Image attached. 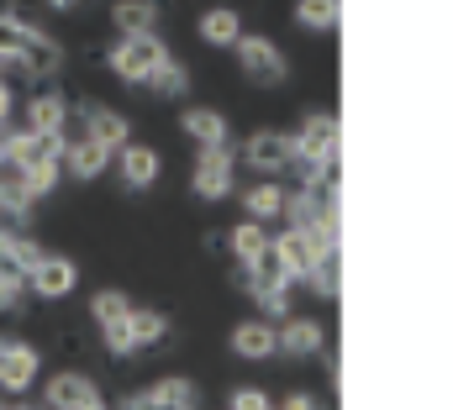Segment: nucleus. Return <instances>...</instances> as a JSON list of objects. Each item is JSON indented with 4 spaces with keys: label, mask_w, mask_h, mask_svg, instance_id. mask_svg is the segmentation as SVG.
I'll use <instances>...</instances> for the list:
<instances>
[{
    "label": "nucleus",
    "mask_w": 453,
    "mask_h": 410,
    "mask_svg": "<svg viewBox=\"0 0 453 410\" xmlns=\"http://www.w3.org/2000/svg\"><path fill=\"white\" fill-rule=\"evenodd\" d=\"M5 132H11V126H5V121H0V158H5Z\"/></svg>",
    "instance_id": "35"
},
{
    "label": "nucleus",
    "mask_w": 453,
    "mask_h": 410,
    "mask_svg": "<svg viewBox=\"0 0 453 410\" xmlns=\"http://www.w3.org/2000/svg\"><path fill=\"white\" fill-rule=\"evenodd\" d=\"M180 126H185V137L201 142V148H211V142H226V137H232V132H226V116L222 110H211V105H190V110L180 116Z\"/></svg>",
    "instance_id": "17"
},
{
    "label": "nucleus",
    "mask_w": 453,
    "mask_h": 410,
    "mask_svg": "<svg viewBox=\"0 0 453 410\" xmlns=\"http://www.w3.org/2000/svg\"><path fill=\"white\" fill-rule=\"evenodd\" d=\"M232 353H237V358H274V353H280L274 321H242V326L232 331Z\"/></svg>",
    "instance_id": "14"
},
{
    "label": "nucleus",
    "mask_w": 453,
    "mask_h": 410,
    "mask_svg": "<svg viewBox=\"0 0 453 410\" xmlns=\"http://www.w3.org/2000/svg\"><path fill=\"white\" fill-rule=\"evenodd\" d=\"M48 5H58V11H69V5H74V0H48Z\"/></svg>",
    "instance_id": "36"
},
{
    "label": "nucleus",
    "mask_w": 453,
    "mask_h": 410,
    "mask_svg": "<svg viewBox=\"0 0 453 410\" xmlns=\"http://www.w3.org/2000/svg\"><path fill=\"white\" fill-rule=\"evenodd\" d=\"M280 210H285V185H248L242 190V216H253V221H280Z\"/></svg>",
    "instance_id": "21"
},
{
    "label": "nucleus",
    "mask_w": 453,
    "mask_h": 410,
    "mask_svg": "<svg viewBox=\"0 0 453 410\" xmlns=\"http://www.w3.org/2000/svg\"><path fill=\"white\" fill-rule=\"evenodd\" d=\"M80 126H85V137H96V142H106V148H121V142L132 137L127 116L111 110V105H85V110H80Z\"/></svg>",
    "instance_id": "12"
},
{
    "label": "nucleus",
    "mask_w": 453,
    "mask_h": 410,
    "mask_svg": "<svg viewBox=\"0 0 453 410\" xmlns=\"http://www.w3.org/2000/svg\"><path fill=\"white\" fill-rule=\"evenodd\" d=\"M280 410H317V400H311V395H290Z\"/></svg>",
    "instance_id": "34"
},
{
    "label": "nucleus",
    "mask_w": 453,
    "mask_h": 410,
    "mask_svg": "<svg viewBox=\"0 0 453 410\" xmlns=\"http://www.w3.org/2000/svg\"><path fill=\"white\" fill-rule=\"evenodd\" d=\"M153 21H158L153 0H116V5H111L116 37H137V32H153Z\"/></svg>",
    "instance_id": "19"
},
{
    "label": "nucleus",
    "mask_w": 453,
    "mask_h": 410,
    "mask_svg": "<svg viewBox=\"0 0 453 410\" xmlns=\"http://www.w3.org/2000/svg\"><path fill=\"white\" fill-rule=\"evenodd\" d=\"M90 315H96V321H116V315H127V295H121V290H101V295L90 300Z\"/></svg>",
    "instance_id": "30"
},
{
    "label": "nucleus",
    "mask_w": 453,
    "mask_h": 410,
    "mask_svg": "<svg viewBox=\"0 0 453 410\" xmlns=\"http://www.w3.org/2000/svg\"><path fill=\"white\" fill-rule=\"evenodd\" d=\"M0 11H16V0H0Z\"/></svg>",
    "instance_id": "38"
},
{
    "label": "nucleus",
    "mask_w": 453,
    "mask_h": 410,
    "mask_svg": "<svg viewBox=\"0 0 453 410\" xmlns=\"http://www.w3.org/2000/svg\"><path fill=\"white\" fill-rule=\"evenodd\" d=\"M37 368H42V353L32 342H0V390L5 395H21L37 384Z\"/></svg>",
    "instance_id": "8"
},
{
    "label": "nucleus",
    "mask_w": 453,
    "mask_h": 410,
    "mask_svg": "<svg viewBox=\"0 0 453 410\" xmlns=\"http://www.w3.org/2000/svg\"><path fill=\"white\" fill-rule=\"evenodd\" d=\"M269 247L280 253V263H285L290 285H296V279H306V269H311V263H317V258L327 253V247H322V242H317L311 232H301V226H285L280 237H269Z\"/></svg>",
    "instance_id": "9"
},
{
    "label": "nucleus",
    "mask_w": 453,
    "mask_h": 410,
    "mask_svg": "<svg viewBox=\"0 0 453 410\" xmlns=\"http://www.w3.org/2000/svg\"><path fill=\"white\" fill-rule=\"evenodd\" d=\"M32 21L21 16V11H0V58H16L27 42H32Z\"/></svg>",
    "instance_id": "24"
},
{
    "label": "nucleus",
    "mask_w": 453,
    "mask_h": 410,
    "mask_svg": "<svg viewBox=\"0 0 453 410\" xmlns=\"http://www.w3.org/2000/svg\"><path fill=\"white\" fill-rule=\"evenodd\" d=\"M237 64H242V80L258 85V90H280L290 80V58L269 42V37H237Z\"/></svg>",
    "instance_id": "3"
},
{
    "label": "nucleus",
    "mask_w": 453,
    "mask_h": 410,
    "mask_svg": "<svg viewBox=\"0 0 453 410\" xmlns=\"http://www.w3.org/2000/svg\"><path fill=\"white\" fill-rule=\"evenodd\" d=\"M127 410H174V406H169L158 390H142V395H132V400H127Z\"/></svg>",
    "instance_id": "32"
},
{
    "label": "nucleus",
    "mask_w": 453,
    "mask_h": 410,
    "mask_svg": "<svg viewBox=\"0 0 453 410\" xmlns=\"http://www.w3.org/2000/svg\"><path fill=\"white\" fill-rule=\"evenodd\" d=\"M190 190H196L201 201H226V195L237 190V148H232V137L201 148L196 174H190Z\"/></svg>",
    "instance_id": "2"
},
{
    "label": "nucleus",
    "mask_w": 453,
    "mask_h": 410,
    "mask_svg": "<svg viewBox=\"0 0 453 410\" xmlns=\"http://www.w3.org/2000/svg\"><path fill=\"white\" fill-rule=\"evenodd\" d=\"M153 390H158L174 410H196V384H190V379H158Z\"/></svg>",
    "instance_id": "29"
},
{
    "label": "nucleus",
    "mask_w": 453,
    "mask_h": 410,
    "mask_svg": "<svg viewBox=\"0 0 453 410\" xmlns=\"http://www.w3.org/2000/svg\"><path fill=\"white\" fill-rule=\"evenodd\" d=\"M74 285H80V263H74V258H58V253H42L37 269L27 274V290H32L37 300H64Z\"/></svg>",
    "instance_id": "6"
},
{
    "label": "nucleus",
    "mask_w": 453,
    "mask_h": 410,
    "mask_svg": "<svg viewBox=\"0 0 453 410\" xmlns=\"http://www.w3.org/2000/svg\"><path fill=\"white\" fill-rule=\"evenodd\" d=\"M27 174V190H32V201H42V195H53L58 190V174H64V163H32V169H21Z\"/></svg>",
    "instance_id": "26"
},
{
    "label": "nucleus",
    "mask_w": 453,
    "mask_h": 410,
    "mask_svg": "<svg viewBox=\"0 0 453 410\" xmlns=\"http://www.w3.org/2000/svg\"><path fill=\"white\" fill-rule=\"evenodd\" d=\"M253 300L264 310V321H285V315H290V285H269V290H258Z\"/></svg>",
    "instance_id": "28"
},
{
    "label": "nucleus",
    "mask_w": 453,
    "mask_h": 410,
    "mask_svg": "<svg viewBox=\"0 0 453 410\" xmlns=\"http://www.w3.org/2000/svg\"><path fill=\"white\" fill-rule=\"evenodd\" d=\"M90 400H101V395L85 374H53L48 379V410H85Z\"/></svg>",
    "instance_id": "13"
},
{
    "label": "nucleus",
    "mask_w": 453,
    "mask_h": 410,
    "mask_svg": "<svg viewBox=\"0 0 453 410\" xmlns=\"http://www.w3.org/2000/svg\"><path fill=\"white\" fill-rule=\"evenodd\" d=\"M274 337H280V353H290V358H311L327 342V331L317 321H290V315H285V326H274Z\"/></svg>",
    "instance_id": "15"
},
{
    "label": "nucleus",
    "mask_w": 453,
    "mask_h": 410,
    "mask_svg": "<svg viewBox=\"0 0 453 410\" xmlns=\"http://www.w3.org/2000/svg\"><path fill=\"white\" fill-rule=\"evenodd\" d=\"M237 158H242L253 174L274 179V174H285V169H290V158H296V142H290V132H253V137L237 148Z\"/></svg>",
    "instance_id": "5"
},
{
    "label": "nucleus",
    "mask_w": 453,
    "mask_h": 410,
    "mask_svg": "<svg viewBox=\"0 0 453 410\" xmlns=\"http://www.w3.org/2000/svg\"><path fill=\"white\" fill-rule=\"evenodd\" d=\"M21 295H27L21 285H11V279H0V310H16V306H21Z\"/></svg>",
    "instance_id": "33"
},
{
    "label": "nucleus",
    "mask_w": 453,
    "mask_h": 410,
    "mask_svg": "<svg viewBox=\"0 0 453 410\" xmlns=\"http://www.w3.org/2000/svg\"><path fill=\"white\" fill-rule=\"evenodd\" d=\"M142 90H153L158 101H185V90H190V69H185L174 53H169V58H164V64H158V69L142 80Z\"/></svg>",
    "instance_id": "18"
},
{
    "label": "nucleus",
    "mask_w": 453,
    "mask_h": 410,
    "mask_svg": "<svg viewBox=\"0 0 453 410\" xmlns=\"http://www.w3.org/2000/svg\"><path fill=\"white\" fill-rule=\"evenodd\" d=\"M290 142H296V158L322 163L327 174H338V158H342V126H338V116H327V110L306 116V121H301V132H296Z\"/></svg>",
    "instance_id": "4"
},
{
    "label": "nucleus",
    "mask_w": 453,
    "mask_h": 410,
    "mask_svg": "<svg viewBox=\"0 0 453 410\" xmlns=\"http://www.w3.org/2000/svg\"><path fill=\"white\" fill-rule=\"evenodd\" d=\"M296 16H301V27H311V32H338L342 0H296Z\"/></svg>",
    "instance_id": "22"
},
{
    "label": "nucleus",
    "mask_w": 453,
    "mask_h": 410,
    "mask_svg": "<svg viewBox=\"0 0 453 410\" xmlns=\"http://www.w3.org/2000/svg\"><path fill=\"white\" fill-rule=\"evenodd\" d=\"M111 158H116V148L96 142V137H85V132L64 142V174H69V179H80V185L101 179V174L111 169Z\"/></svg>",
    "instance_id": "7"
},
{
    "label": "nucleus",
    "mask_w": 453,
    "mask_h": 410,
    "mask_svg": "<svg viewBox=\"0 0 453 410\" xmlns=\"http://www.w3.org/2000/svg\"><path fill=\"white\" fill-rule=\"evenodd\" d=\"M127 331H132V342H137V347H148V342H164L169 321H164V310H137V306H127Z\"/></svg>",
    "instance_id": "25"
},
{
    "label": "nucleus",
    "mask_w": 453,
    "mask_h": 410,
    "mask_svg": "<svg viewBox=\"0 0 453 410\" xmlns=\"http://www.w3.org/2000/svg\"><path fill=\"white\" fill-rule=\"evenodd\" d=\"M164 58H169V42L158 32H137V37H116V48L106 53V69L127 85H142Z\"/></svg>",
    "instance_id": "1"
},
{
    "label": "nucleus",
    "mask_w": 453,
    "mask_h": 410,
    "mask_svg": "<svg viewBox=\"0 0 453 410\" xmlns=\"http://www.w3.org/2000/svg\"><path fill=\"white\" fill-rule=\"evenodd\" d=\"M232 410H274L264 390H232Z\"/></svg>",
    "instance_id": "31"
},
{
    "label": "nucleus",
    "mask_w": 453,
    "mask_h": 410,
    "mask_svg": "<svg viewBox=\"0 0 453 410\" xmlns=\"http://www.w3.org/2000/svg\"><path fill=\"white\" fill-rule=\"evenodd\" d=\"M85 410H106V400H90V406H85Z\"/></svg>",
    "instance_id": "37"
},
{
    "label": "nucleus",
    "mask_w": 453,
    "mask_h": 410,
    "mask_svg": "<svg viewBox=\"0 0 453 410\" xmlns=\"http://www.w3.org/2000/svg\"><path fill=\"white\" fill-rule=\"evenodd\" d=\"M69 121H74V110L58 90H37L32 101H21V126H32V132H64L69 137Z\"/></svg>",
    "instance_id": "11"
},
{
    "label": "nucleus",
    "mask_w": 453,
    "mask_h": 410,
    "mask_svg": "<svg viewBox=\"0 0 453 410\" xmlns=\"http://www.w3.org/2000/svg\"><path fill=\"white\" fill-rule=\"evenodd\" d=\"M196 32H201L206 48H237V37H242V16H237L232 5H217V11H206V16L196 21Z\"/></svg>",
    "instance_id": "16"
},
{
    "label": "nucleus",
    "mask_w": 453,
    "mask_h": 410,
    "mask_svg": "<svg viewBox=\"0 0 453 410\" xmlns=\"http://www.w3.org/2000/svg\"><path fill=\"white\" fill-rule=\"evenodd\" d=\"M226 247H232V258H237V263H253V258L269 247V226H264V221H253V216H242V221L232 226Z\"/></svg>",
    "instance_id": "20"
},
{
    "label": "nucleus",
    "mask_w": 453,
    "mask_h": 410,
    "mask_svg": "<svg viewBox=\"0 0 453 410\" xmlns=\"http://www.w3.org/2000/svg\"><path fill=\"white\" fill-rule=\"evenodd\" d=\"M306 285L322 295V300H338L342 295V269H338V253H322L311 269H306Z\"/></svg>",
    "instance_id": "23"
},
{
    "label": "nucleus",
    "mask_w": 453,
    "mask_h": 410,
    "mask_svg": "<svg viewBox=\"0 0 453 410\" xmlns=\"http://www.w3.org/2000/svg\"><path fill=\"white\" fill-rule=\"evenodd\" d=\"M101 337H106V353H111V358H132V353H137V342H132V331H127V315L101 321Z\"/></svg>",
    "instance_id": "27"
},
{
    "label": "nucleus",
    "mask_w": 453,
    "mask_h": 410,
    "mask_svg": "<svg viewBox=\"0 0 453 410\" xmlns=\"http://www.w3.org/2000/svg\"><path fill=\"white\" fill-rule=\"evenodd\" d=\"M111 163H116V174H121L127 190H148V185H158V169H164L158 153H153L148 142H121Z\"/></svg>",
    "instance_id": "10"
}]
</instances>
